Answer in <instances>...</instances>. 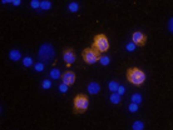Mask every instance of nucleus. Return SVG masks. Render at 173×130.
Returning a JSON list of instances; mask_svg holds the SVG:
<instances>
[{"instance_id":"obj_27","label":"nucleus","mask_w":173,"mask_h":130,"mask_svg":"<svg viewBox=\"0 0 173 130\" xmlns=\"http://www.w3.org/2000/svg\"><path fill=\"white\" fill-rule=\"evenodd\" d=\"M168 30H169V33L173 34V18H171L169 21H168Z\"/></svg>"},{"instance_id":"obj_18","label":"nucleus","mask_w":173,"mask_h":130,"mask_svg":"<svg viewBox=\"0 0 173 130\" xmlns=\"http://www.w3.org/2000/svg\"><path fill=\"white\" fill-rule=\"evenodd\" d=\"M52 6H53V4L50 1H47V0L40 1V9H43V10H50Z\"/></svg>"},{"instance_id":"obj_19","label":"nucleus","mask_w":173,"mask_h":130,"mask_svg":"<svg viewBox=\"0 0 173 130\" xmlns=\"http://www.w3.org/2000/svg\"><path fill=\"white\" fill-rule=\"evenodd\" d=\"M68 9H69V11H72V13H77L79 10V4L78 3H70L68 5Z\"/></svg>"},{"instance_id":"obj_2","label":"nucleus","mask_w":173,"mask_h":130,"mask_svg":"<svg viewBox=\"0 0 173 130\" xmlns=\"http://www.w3.org/2000/svg\"><path fill=\"white\" fill-rule=\"evenodd\" d=\"M89 108V98L85 94H78L73 100V113L84 114Z\"/></svg>"},{"instance_id":"obj_8","label":"nucleus","mask_w":173,"mask_h":130,"mask_svg":"<svg viewBox=\"0 0 173 130\" xmlns=\"http://www.w3.org/2000/svg\"><path fill=\"white\" fill-rule=\"evenodd\" d=\"M62 80H63V84L68 85V86H72V85L75 83V74L74 71H70V70H67L64 71L62 75Z\"/></svg>"},{"instance_id":"obj_12","label":"nucleus","mask_w":173,"mask_h":130,"mask_svg":"<svg viewBox=\"0 0 173 130\" xmlns=\"http://www.w3.org/2000/svg\"><path fill=\"white\" fill-rule=\"evenodd\" d=\"M132 130H144V123L141 120H136L132 124Z\"/></svg>"},{"instance_id":"obj_17","label":"nucleus","mask_w":173,"mask_h":130,"mask_svg":"<svg viewBox=\"0 0 173 130\" xmlns=\"http://www.w3.org/2000/svg\"><path fill=\"white\" fill-rule=\"evenodd\" d=\"M33 59L30 58V56H25V58H23V65L25 68H30L32 65H33Z\"/></svg>"},{"instance_id":"obj_24","label":"nucleus","mask_w":173,"mask_h":130,"mask_svg":"<svg viewBox=\"0 0 173 130\" xmlns=\"http://www.w3.org/2000/svg\"><path fill=\"white\" fill-rule=\"evenodd\" d=\"M68 85H65V84H60L59 85V91L60 93H63V94H65L67 91H68Z\"/></svg>"},{"instance_id":"obj_3","label":"nucleus","mask_w":173,"mask_h":130,"mask_svg":"<svg viewBox=\"0 0 173 130\" xmlns=\"http://www.w3.org/2000/svg\"><path fill=\"white\" fill-rule=\"evenodd\" d=\"M38 59L40 60V63H52L55 59V50L52 44H43L39 48L38 51Z\"/></svg>"},{"instance_id":"obj_13","label":"nucleus","mask_w":173,"mask_h":130,"mask_svg":"<svg viewBox=\"0 0 173 130\" xmlns=\"http://www.w3.org/2000/svg\"><path fill=\"white\" fill-rule=\"evenodd\" d=\"M121 98H122V96H121L119 94H117V93H112L109 100H111V103H112V104L118 105V104L121 103Z\"/></svg>"},{"instance_id":"obj_4","label":"nucleus","mask_w":173,"mask_h":130,"mask_svg":"<svg viewBox=\"0 0 173 130\" xmlns=\"http://www.w3.org/2000/svg\"><path fill=\"white\" fill-rule=\"evenodd\" d=\"M93 48L97 49L100 54H104L109 49V41L104 34H98L93 39Z\"/></svg>"},{"instance_id":"obj_20","label":"nucleus","mask_w":173,"mask_h":130,"mask_svg":"<svg viewBox=\"0 0 173 130\" xmlns=\"http://www.w3.org/2000/svg\"><path fill=\"white\" fill-rule=\"evenodd\" d=\"M138 109H139V105H138V104L131 103L129 105H128V110H129L131 113H136V111H138Z\"/></svg>"},{"instance_id":"obj_26","label":"nucleus","mask_w":173,"mask_h":130,"mask_svg":"<svg viewBox=\"0 0 173 130\" xmlns=\"http://www.w3.org/2000/svg\"><path fill=\"white\" fill-rule=\"evenodd\" d=\"M124 93H126V88L123 86V85H119V88H118V90H117V94H119L121 96H122Z\"/></svg>"},{"instance_id":"obj_22","label":"nucleus","mask_w":173,"mask_h":130,"mask_svg":"<svg viewBox=\"0 0 173 130\" xmlns=\"http://www.w3.org/2000/svg\"><path fill=\"white\" fill-rule=\"evenodd\" d=\"M34 69H35V71L40 73V71H43V70H44V64L39 61V63H37L35 65H34Z\"/></svg>"},{"instance_id":"obj_5","label":"nucleus","mask_w":173,"mask_h":130,"mask_svg":"<svg viewBox=\"0 0 173 130\" xmlns=\"http://www.w3.org/2000/svg\"><path fill=\"white\" fill-rule=\"evenodd\" d=\"M82 55H83V60L88 65H93V64L98 63V61H99V59H100V56H102V54L98 51L97 49L93 48V46L84 49Z\"/></svg>"},{"instance_id":"obj_10","label":"nucleus","mask_w":173,"mask_h":130,"mask_svg":"<svg viewBox=\"0 0 173 130\" xmlns=\"http://www.w3.org/2000/svg\"><path fill=\"white\" fill-rule=\"evenodd\" d=\"M9 58H10L11 61H19L22 59V53L18 49H13L9 51Z\"/></svg>"},{"instance_id":"obj_7","label":"nucleus","mask_w":173,"mask_h":130,"mask_svg":"<svg viewBox=\"0 0 173 130\" xmlns=\"http://www.w3.org/2000/svg\"><path fill=\"white\" fill-rule=\"evenodd\" d=\"M132 43L136 44V46H144L147 43V35L142 31H134L132 35Z\"/></svg>"},{"instance_id":"obj_25","label":"nucleus","mask_w":173,"mask_h":130,"mask_svg":"<svg viewBox=\"0 0 173 130\" xmlns=\"http://www.w3.org/2000/svg\"><path fill=\"white\" fill-rule=\"evenodd\" d=\"M30 6L33 9H39L40 8V1H38V0H33V1L30 3Z\"/></svg>"},{"instance_id":"obj_14","label":"nucleus","mask_w":173,"mask_h":130,"mask_svg":"<svg viewBox=\"0 0 173 130\" xmlns=\"http://www.w3.org/2000/svg\"><path fill=\"white\" fill-rule=\"evenodd\" d=\"M143 101V96L139 94V93H134L132 95V103H134V104H138L139 105Z\"/></svg>"},{"instance_id":"obj_21","label":"nucleus","mask_w":173,"mask_h":130,"mask_svg":"<svg viewBox=\"0 0 173 130\" xmlns=\"http://www.w3.org/2000/svg\"><path fill=\"white\" fill-rule=\"evenodd\" d=\"M42 86H43V89H45V90H49L52 88V81L50 80H43V83H42Z\"/></svg>"},{"instance_id":"obj_28","label":"nucleus","mask_w":173,"mask_h":130,"mask_svg":"<svg viewBox=\"0 0 173 130\" xmlns=\"http://www.w3.org/2000/svg\"><path fill=\"white\" fill-rule=\"evenodd\" d=\"M20 3H22L20 0H15V1H11V4H13V5H15V6H18V5H20Z\"/></svg>"},{"instance_id":"obj_6","label":"nucleus","mask_w":173,"mask_h":130,"mask_svg":"<svg viewBox=\"0 0 173 130\" xmlns=\"http://www.w3.org/2000/svg\"><path fill=\"white\" fill-rule=\"evenodd\" d=\"M63 60H64V63H65L67 66H72L77 60L75 50H74L73 48H65L63 50Z\"/></svg>"},{"instance_id":"obj_15","label":"nucleus","mask_w":173,"mask_h":130,"mask_svg":"<svg viewBox=\"0 0 173 130\" xmlns=\"http://www.w3.org/2000/svg\"><path fill=\"white\" fill-rule=\"evenodd\" d=\"M99 63L102 66H108V65L111 64V58L108 56V55H102L100 59H99Z\"/></svg>"},{"instance_id":"obj_16","label":"nucleus","mask_w":173,"mask_h":130,"mask_svg":"<svg viewBox=\"0 0 173 130\" xmlns=\"http://www.w3.org/2000/svg\"><path fill=\"white\" fill-rule=\"evenodd\" d=\"M62 75L63 74H60V70L59 69H52L50 70V76L53 78V79H62Z\"/></svg>"},{"instance_id":"obj_11","label":"nucleus","mask_w":173,"mask_h":130,"mask_svg":"<svg viewBox=\"0 0 173 130\" xmlns=\"http://www.w3.org/2000/svg\"><path fill=\"white\" fill-rule=\"evenodd\" d=\"M118 88H119V84H118L116 80H112V81L108 83V89H109L111 93H117Z\"/></svg>"},{"instance_id":"obj_1","label":"nucleus","mask_w":173,"mask_h":130,"mask_svg":"<svg viewBox=\"0 0 173 130\" xmlns=\"http://www.w3.org/2000/svg\"><path fill=\"white\" fill-rule=\"evenodd\" d=\"M127 80L136 86H141L146 81V74L139 68H129L127 70Z\"/></svg>"},{"instance_id":"obj_23","label":"nucleus","mask_w":173,"mask_h":130,"mask_svg":"<svg viewBox=\"0 0 173 130\" xmlns=\"http://www.w3.org/2000/svg\"><path fill=\"white\" fill-rule=\"evenodd\" d=\"M136 48H137V46H136V44H133L132 41H131V43H128V44L126 45V49L128 50V51H134Z\"/></svg>"},{"instance_id":"obj_9","label":"nucleus","mask_w":173,"mask_h":130,"mask_svg":"<svg viewBox=\"0 0 173 130\" xmlns=\"http://www.w3.org/2000/svg\"><path fill=\"white\" fill-rule=\"evenodd\" d=\"M87 90H88V93H89V94H92V95H97L98 93L100 91V85L98 84L97 81H92V83L88 84Z\"/></svg>"}]
</instances>
